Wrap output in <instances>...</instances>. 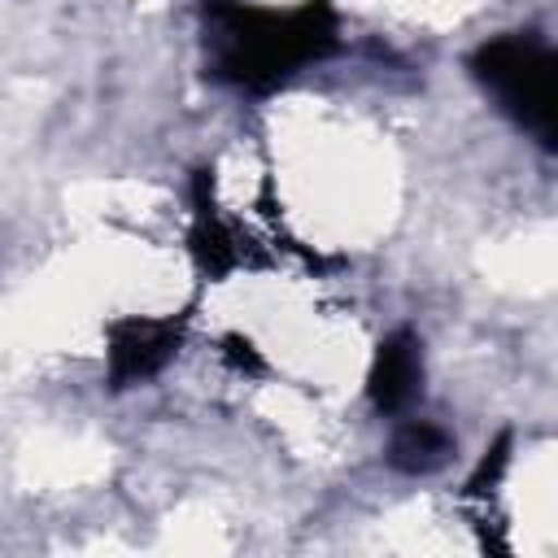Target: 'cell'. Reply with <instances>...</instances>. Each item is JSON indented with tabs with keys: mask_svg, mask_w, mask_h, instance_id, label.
Returning <instances> with one entry per match:
<instances>
[{
	"mask_svg": "<svg viewBox=\"0 0 558 558\" xmlns=\"http://www.w3.org/2000/svg\"><path fill=\"white\" fill-rule=\"evenodd\" d=\"M449 453H453V436L440 423H427V418L397 423V432L388 440V462L405 475H427V471L445 466Z\"/></svg>",
	"mask_w": 558,
	"mask_h": 558,
	"instance_id": "5",
	"label": "cell"
},
{
	"mask_svg": "<svg viewBox=\"0 0 558 558\" xmlns=\"http://www.w3.org/2000/svg\"><path fill=\"white\" fill-rule=\"evenodd\" d=\"M179 344V323L170 318H122L109 331V379L126 388L135 379L157 375Z\"/></svg>",
	"mask_w": 558,
	"mask_h": 558,
	"instance_id": "3",
	"label": "cell"
},
{
	"mask_svg": "<svg viewBox=\"0 0 558 558\" xmlns=\"http://www.w3.org/2000/svg\"><path fill=\"white\" fill-rule=\"evenodd\" d=\"M423 392V344L414 331H392L379 340L371 366V401L379 414H401Z\"/></svg>",
	"mask_w": 558,
	"mask_h": 558,
	"instance_id": "4",
	"label": "cell"
},
{
	"mask_svg": "<svg viewBox=\"0 0 558 558\" xmlns=\"http://www.w3.org/2000/svg\"><path fill=\"white\" fill-rule=\"evenodd\" d=\"M205 44L222 83L270 92L296 65L336 48V17L323 0H310L292 13L253 9L244 0H209Z\"/></svg>",
	"mask_w": 558,
	"mask_h": 558,
	"instance_id": "1",
	"label": "cell"
},
{
	"mask_svg": "<svg viewBox=\"0 0 558 558\" xmlns=\"http://www.w3.org/2000/svg\"><path fill=\"white\" fill-rule=\"evenodd\" d=\"M471 70L519 126L541 144H554V52L541 35H497L471 57Z\"/></svg>",
	"mask_w": 558,
	"mask_h": 558,
	"instance_id": "2",
	"label": "cell"
}]
</instances>
